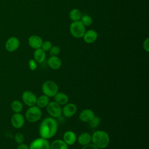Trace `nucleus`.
I'll list each match as a JSON object with an SVG mask.
<instances>
[{"instance_id": "1", "label": "nucleus", "mask_w": 149, "mask_h": 149, "mask_svg": "<svg viewBox=\"0 0 149 149\" xmlns=\"http://www.w3.org/2000/svg\"><path fill=\"white\" fill-rule=\"evenodd\" d=\"M58 125L55 118L47 117L41 122L39 126V134L41 137L49 139L54 137L58 131Z\"/></svg>"}, {"instance_id": "2", "label": "nucleus", "mask_w": 149, "mask_h": 149, "mask_svg": "<svg viewBox=\"0 0 149 149\" xmlns=\"http://www.w3.org/2000/svg\"><path fill=\"white\" fill-rule=\"evenodd\" d=\"M91 142L99 149L107 148L110 143V137L107 132L98 130L91 135Z\"/></svg>"}, {"instance_id": "3", "label": "nucleus", "mask_w": 149, "mask_h": 149, "mask_svg": "<svg viewBox=\"0 0 149 149\" xmlns=\"http://www.w3.org/2000/svg\"><path fill=\"white\" fill-rule=\"evenodd\" d=\"M42 111L40 108L37 105L30 107L26 111L24 118L26 120L30 123H35L42 117Z\"/></svg>"}, {"instance_id": "4", "label": "nucleus", "mask_w": 149, "mask_h": 149, "mask_svg": "<svg viewBox=\"0 0 149 149\" xmlns=\"http://www.w3.org/2000/svg\"><path fill=\"white\" fill-rule=\"evenodd\" d=\"M86 31V26L81 23L80 20L72 22L70 24V33L73 37L76 38H82Z\"/></svg>"}, {"instance_id": "5", "label": "nucleus", "mask_w": 149, "mask_h": 149, "mask_svg": "<svg viewBox=\"0 0 149 149\" xmlns=\"http://www.w3.org/2000/svg\"><path fill=\"white\" fill-rule=\"evenodd\" d=\"M43 94L49 97H54L58 92L59 87L58 84L52 80H47L44 81L41 86Z\"/></svg>"}, {"instance_id": "6", "label": "nucleus", "mask_w": 149, "mask_h": 149, "mask_svg": "<svg viewBox=\"0 0 149 149\" xmlns=\"http://www.w3.org/2000/svg\"><path fill=\"white\" fill-rule=\"evenodd\" d=\"M47 111L51 117L57 118L60 117L62 114V107L55 101H49L46 107Z\"/></svg>"}, {"instance_id": "7", "label": "nucleus", "mask_w": 149, "mask_h": 149, "mask_svg": "<svg viewBox=\"0 0 149 149\" xmlns=\"http://www.w3.org/2000/svg\"><path fill=\"white\" fill-rule=\"evenodd\" d=\"M29 149H50V143L47 139L40 137L30 143Z\"/></svg>"}, {"instance_id": "8", "label": "nucleus", "mask_w": 149, "mask_h": 149, "mask_svg": "<svg viewBox=\"0 0 149 149\" xmlns=\"http://www.w3.org/2000/svg\"><path fill=\"white\" fill-rule=\"evenodd\" d=\"M22 99L23 103L29 107L36 105L37 97L34 93L30 90L23 91L22 94Z\"/></svg>"}, {"instance_id": "9", "label": "nucleus", "mask_w": 149, "mask_h": 149, "mask_svg": "<svg viewBox=\"0 0 149 149\" xmlns=\"http://www.w3.org/2000/svg\"><path fill=\"white\" fill-rule=\"evenodd\" d=\"M20 42L19 38L15 36L10 37L5 42V48L9 52H13L16 51L20 47Z\"/></svg>"}, {"instance_id": "10", "label": "nucleus", "mask_w": 149, "mask_h": 149, "mask_svg": "<svg viewBox=\"0 0 149 149\" xmlns=\"http://www.w3.org/2000/svg\"><path fill=\"white\" fill-rule=\"evenodd\" d=\"M25 122L24 116L20 113H14L10 118V123L12 126L15 129L22 128Z\"/></svg>"}, {"instance_id": "11", "label": "nucleus", "mask_w": 149, "mask_h": 149, "mask_svg": "<svg viewBox=\"0 0 149 149\" xmlns=\"http://www.w3.org/2000/svg\"><path fill=\"white\" fill-rule=\"evenodd\" d=\"M77 110L76 105L73 103H67L62 108V114L66 118H71L74 116Z\"/></svg>"}, {"instance_id": "12", "label": "nucleus", "mask_w": 149, "mask_h": 149, "mask_svg": "<svg viewBox=\"0 0 149 149\" xmlns=\"http://www.w3.org/2000/svg\"><path fill=\"white\" fill-rule=\"evenodd\" d=\"M43 40L41 37L37 35H32L28 38V44L33 49H36L41 48Z\"/></svg>"}, {"instance_id": "13", "label": "nucleus", "mask_w": 149, "mask_h": 149, "mask_svg": "<svg viewBox=\"0 0 149 149\" xmlns=\"http://www.w3.org/2000/svg\"><path fill=\"white\" fill-rule=\"evenodd\" d=\"M82 38L86 43L93 44L98 38V33L95 30L90 29L85 31Z\"/></svg>"}, {"instance_id": "14", "label": "nucleus", "mask_w": 149, "mask_h": 149, "mask_svg": "<svg viewBox=\"0 0 149 149\" xmlns=\"http://www.w3.org/2000/svg\"><path fill=\"white\" fill-rule=\"evenodd\" d=\"M63 140L68 146H72L77 141L76 134L73 131H66L63 134Z\"/></svg>"}, {"instance_id": "15", "label": "nucleus", "mask_w": 149, "mask_h": 149, "mask_svg": "<svg viewBox=\"0 0 149 149\" xmlns=\"http://www.w3.org/2000/svg\"><path fill=\"white\" fill-rule=\"evenodd\" d=\"M95 116V113L93 110L89 108L83 109L79 113V119L83 122H88Z\"/></svg>"}, {"instance_id": "16", "label": "nucleus", "mask_w": 149, "mask_h": 149, "mask_svg": "<svg viewBox=\"0 0 149 149\" xmlns=\"http://www.w3.org/2000/svg\"><path fill=\"white\" fill-rule=\"evenodd\" d=\"M48 66L54 70H58L62 66V61L58 56H51L48 61Z\"/></svg>"}, {"instance_id": "17", "label": "nucleus", "mask_w": 149, "mask_h": 149, "mask_svg": "<svg viewBox=\"0 0 149 149\" xmlns=\"http://www.w3.org/2000/svg\"><path fill=\"white\" fill-rule=\"evenodd\" d=\"M54 101L61 106L65 105L69 101V97L66 94L63 92H58L54 97Z\"/></svg>"}, {"instance_id": "18", "label": "nucleus", "mask_w": 149, "mask_h": 149, "mask_svg": "<svg viewBox=\"0 0 149 149\" xmlns=\"http://www.w3.org/2000/svg\"><path fill=\"white\" fill-rule=\"evenodd\" d=\"M77 140L79 144L81 146H86L89 143H91V135L88 132H83L78 137H77Z\"/></svg>"}, {"instance_id": "19", "label": "nucleus", "mask_w": 149, "mask_h": 149, "mask_svg": "<svg viewBox=\"0 0 149 149\" xmlns=\"http://www.w3.org/2000/svg\"><path fill=\"white\" fill-rule=\"evenodd\" d=\"M45 52H45L41 48L35 49L33 53V59L37 63H42L46 58Z\"/></svg>"}, {"instance_id": "20", "label": "nucleus", "mask_w": 149, "mask_h": 149, "mask_svg": "<svg viewBox=\"0 0 149 149\" xmlns=\"http://www.w3.org/2000/svg\"><path fill=\"white\" fill-rule=\"evenodd\" d=\"M50 149H68V146L63 140L56 139L50 144Z\"/></svg>"}, {"instance_id": "21", "label": "nucleus", "mask_w": 149, "mask_h": 149, "mask_svg": "<svg viewBox=\"0 0 149 149\" xmlns=\"http://www.w3.org/2000/svg\"><path fill=\"white\" fill-rule=\"evenodd\" d=\"M49 102V98L47 95L42 94L39 96L38 97H37L36 105L40 108H46V107L47 106Z\"/></svg>"}, {"instance_id": "22", "label": "nucleus", "mask_w": 149, "mask_h": 149, "mask_svg": "<svg viewBox=\"0 0 149 149\" xmlns=\"http://www.w3.org/2000/svg\"><path fill=\"white\" fill-rule=\"evenodd\" d=\"M10 108L14 113H20L23 109V106L20 101L15 100L11 102Z\"/></svg>"}, {"instance_id": "23", "label": "nucleus", "mask_w": 149, "mask_h": 149, "mask_svg": "<svg viewBox=\"0 0 149 149\" xmlns=\"http://www.w3.org/2000/svg\"><path fill=\"white\" fill-rule=\"evenodd\" d=\"M69 16L70 19L72 22L78 21V20H80L81 19V12L79 9L77 8H74V9H72L69 12Z\"/></svg>"}, {"instance_id": "24", "label": "nucleus", "mask_w": 149, "mask_h": 149, "mask_svg": "<svg viewBox=\"0 0 149 149\" xmlns=\"http://www.w3.org/2000/svg\"><path fill=\"white\" fill-rule=\"evenodd\" d=\"M88 125H89V126L91 127V128H96L97 127L100 123H101V119L98 117V116H94V117L91 119L88 122Z\"/></svg>"}, {"instance_id": "25", "label": "nucleus", "mask_w": 149, "mask_h": 149, "mask_svg": "<svg viewBox=\"0 0 149 149\" xmlns=\"http://www.w3.org/2000/svg\"><path fill=\"white\" fill-rule=\"evenodd\" d=\"M80 20L81 22V23L85 26H90L93 23L92 17L90 15H85L84 16H81Z\"/></svg>"}, {"instance_id": "26", "label": "nucleus", "mask_w": 149, "mask_h": 149, "mask_svg": "<svg viewBox=\"0 0 149 149\" xmlns=\"http://www.w3.org/2000/svg\"><path fill=\"white\" fill-rule=\"evenodd\" d=\"M49 52L51 56H58L61 52V48L58 45L52 46L49 51Z\"/></svg>"}, {"instance_id": "27", "label": "nucleus", "mask_w": 149, "mask_h": 149, "mask_svg": "<svg viewBox=\"0 0 149 149\" xmlns=\"http://www.w3.org/2000/svg\"><path fill=\"white\" fill-rule=\"evenodd\" d=\"M14 140H15V142L16 143H17L18 144L22 143H23L24 140V135L22 133L17 132V133H15L14 135Z\"/></svg>"}, {"instance_id": "28", "label": "nucleus", "mask_w": 149, "mask_h": 149, "mask_svg": "<svg viewBox=\"0 0 149 149\" xmlns=\"http://www.w3.org/2000/svg\"><path fill=\"white\" fill-rule=\"evenodd\" d=\"M52 46V45L51 42L50 41L47 40V41H43L41 48L45 52H47V51H49V49H51Z\"/></svg>"}, {"instance_id": "29", "label": "nucleus", "mask_w": 149, "mask_h": 149, "mask_svg": "<svg viewBox=\"0 0 149 149\" xmlns=\"http://www.w3.org/2000/svg\"><path fill=\"white\" fill-rule=\"evenodd\" d=\"M28 65L31 70H36L37 68V63L34 59H30L28 62Z\"/></svg>"}, {"instance_id": "30", "label": "nucleus", "mask_w": 149, "mask_h": 149, "mask_svg": "<svg viewBox=\"0 0 149 149\" xmlns=\"http://www.w3.org/2000/svg\"><path fill=\"white\" fill-rule=\"evenodd\" d=\"M143 47L144 50L146 52H148L149 51V38H146V40L144 41L143 44Z\"/></svg>"}, {"instance_id": "31", "label": "nucleus", "mask_w": 149, "mask_h": 149, "mask_svg": "<svg viewBox=\"0 0 149 149\" xmlns=\"http://www.w3.org/2000/svg\"><path fill=\"white\" fill-rule=\"evenodd\" d=\"M81 149H99L95 146H94L93 143H89L86 146H83Z\"/></svg>"}, {"instance_id": "32", "label": "nucleus", "mask_w": 149, "mask_h": 149, "mask_svg": "<svg viewBox=\"0 0 149 149\" xmlns=\"http://www.w3.org/2000/svg\"><path fill=\"white\" fill-rule=\"evenodd\" d=\"M16 149H29V146H27L26 144L22 143L17 145Z\"/></svg>"}, {"instance_id": "33", "label": "nucleus", "mask_w": 149, "mask_h": 149, "mask_svg": "<svg viewBox=\"0 0 149 149\" xmlns=\"http://www.w3.org/2000/svg\"><path fill=\"white\" fill-rule=\"evenodd\" d=\"M71 149H76V148H71Z\"/></svg>"}]
</instances>
